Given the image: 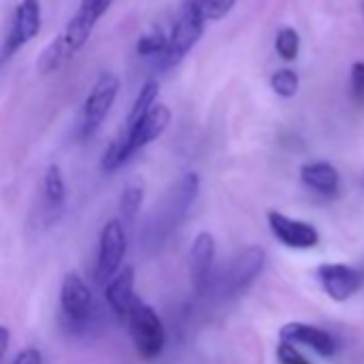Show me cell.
Returning a JSON list of instances; mask_svg holds the SVG:
<instances>
[{
	"label": "cell",
	"mask_w": 364,
	"mask_h": 364,
	"mask_svg": "<svg viewBox=\"0 0 364 364\" xmlns=\"http://www.w3.org/2000/svg\"><path fill=\"white\" fill-rule=\"evenodd\" d=\"M60 309L69 323L82 326L92 311V294L84 279L75 272H69L60 285Z\"/></svg>",
	"instance_id": "obj_9"
},
{
	"label": "cell",
	"mask_w": 364,
	"mask_h": 364,
	"mask_svg": "<svg viewBox=\"0 0 364 364\" xmlns=\"http://www.w3.org/2000/svg\"><path fill=\"white\" fill-rule=\"evenodd\" d=\"M268 223L274 238L289 249H313L319 242V232L311 223L289 219L274 210L268 215Z\"/></svg>",
	"instance_id": "obj_11"
},
{
	"label": "cell",
	"mask_w": 364,
	"mask_h": 364,
	"mask_svg": "<svg viewBox=\"0 0 364 364\" xmlns=\"http://www.w3.org/2000/svg\"><path fill=\"white\" fill-rule=\"evenodd\" d=\"M169 118H171L169 107L154 105L139 122H135L133 127H127V133L116 139L118 146H120V152H122L124 161H129L137 150H141L144 146H148L150 141H154L156 137H161V133L169 124Z\"/></svg>",
	"instance_id": "obj_7"
},
{
	"label": "cell",
	"mask_w": 364,
	"mask_h": 364,
	"mask_svg": "<svg viewBox=\"0 0 364 364\" xmlns=\"http://www.w3.org/2000/svg\"><path fill=\"white\" fill-rule=\"evenodd\" d=\"M317 279L334 302L349 300L362 287V272L345 264H321L317 268Z\"/></svg>",
	"instance_id": "obj_10"
},
{
	"label": "cell",
	"mask_w": 364,
	"mask_h": 364,
	"mask_svg": "<svg viewBox=\"0 0 364 364\" xmlns=\"http://www.w3.org/2000/svg\"><path fill=\"white\" fill-rule=\"evenodd\" d=\"M41 31V3L39 0H20L9 31L0 43V65L14 58L26 43H31Z\"/></svg>",
	"instance_id": "obj_4"
},
{
	"label": "cell",
	"mask_w": 364,
	"mask_h": 364,
	"mask_svg": "<svg viewBox=\"0 0 364 364\" xmlns=\"http://www.w3.org/2000/svg\"><path fill=\"white\" fill-rule=\"evenodd\" d=\"M277 54L291 63L298 58V52H300V35L294 31V28H281V33L277 35Z\"/></svg>",
	"instance_id": "obj_21"
},
{
	"label": "cell",
	"mask_w": 364,
	"mask_h": 364,
	"mask_svg": "<svg viewBox=\"0 0 364 364\" xmlns=\"http://www.w3.org/2000/svg\"><path fill=\"white\" fill-rule=\"evenodd\" d=\"M114 0H82L75 16L69 20L65 31L52 39V43L39 54L37 69L39 73L48 75L58 71L63 65H67L90 39L95 26L99 20L107 14Z\"/></svg>",
	"instance_id": "obj_1"
},
{
	"label": "cell",
	"mask_w": 364,
	"mask_h": 364,
	"mask_svg": "<svg viewBox=\"0 0 364 364\" xmlns=\"http://www.w3.org/2000/svg\"><path fill=\"white\" fill-rule=\"evenodd\" d=\"M198 196H200V176L193 173V171H189V173L182 176L180 182H178V189L173 193V202H171L169 223L167 225L176 228L182 219H185L187 213H189V208L196 204Z\"/></svg>",
	"instance_id": "obj_16"
},
{
	"label": "cell",
	"mask_w": 364,
	"mask_h": 364,
	"mask_svg": "<svg viewBox=\"0 0 364 364\" xmlns=\"http://www.w3.org/2000/svg\"><path fill=\"white\" fill-rule=\"evenodd\" d=\"M9 338H11V332L7 326H0V360L7 353V347H9Z\"/></svg>",
	"instance_id": "obj_27"
},
{
	"label": "cell",
	"mask_w": 364,
	"mask_h": 364,
	"mask_svg": "<svg viewBox=\"0 0 364 364\" xmlns=\"http://www.w3.org/2000/svg\"><path fill=\"white\" fill-rule=\"evenodd\" d=\"M270 86L272 90L283 97V99H291L296 92H298V86H300V80H298V73L291 71V69H281L277 71L272 77H270Z\"/></svg>",
	"instance_id": "obj_20"
},
{
	"label": "cell",
	"mask_w": 364,
	"mask_h": 364,
	"mask_svg": "<svg viewBox=\"0 0 364 364\" xmlns=\"http://www.w3.org/2000/svg\"><path fill=\"white\" fill-rule=\"evenodd\" d=\"M135 270L133 266H124L105 287V298L109 309L118 315V317H129L131 306L135 304Z\"/></svg>",
	"instance_id": "obj_14"
},
{
	"label": "cell",
	"mask_w": 364,
	"mask_h": 364,
	"mask_svg": "<svg viewBox=\"0 0 364 364\" xmlns=\"http://www.w3.org/2000/svg\"><path fill=\"white\" fill-rule=\"evenodd\" d=\"M360 7H362V16H364V0H362V5H360Z\"/></svg>",
	"instance_id": "obj_29"
},
{
	"label": "cell",
	"mask_w": 364,
	"mask_h": 364,
	"mask_svg": "<svg viewBox=\"0 0 364 364\" xmlns=\"http://www.w3.org/2000/svg\"><path fill=\"white\" fill-rule=\"evenodd\" d=\"M43 189H46V202L50 210H63L67 202V185H65V176L58 165H50L46 169V180H43Z\"/></svg>",
	"instance_id": "obj_17"
},
{
	"label": "cell",
	"mask_w": 364,
	"mask_h": 364,
	"mask_svg": "<svg viewBox=\"0 0 364 364\" xmlns=\"http://www.w3.org/2000/svg\"><path fill=\"white\" fill-rule=\"evenodd\" d=\"M351 97L355 103L364 101V63H353L351 67Z\"/></svg>",
	"instance_id": "obj_25"
},
{
	"label": "cell",
	"mask_w": 364,
	"mask_h": 364,
	"mask_svg": "<svg viewBox=\"0 0 364 364\" xmlns=\"http://www.w3.org/2000/svg\"><path fill=\"white\" fill-rule=\"evenodd\" d=\"M264 262H266V251L259 247H249L240 255H236L228 268L225 279H223L225 291L230 296L245 294L255 283V279L262 274Z\"/></svg>",
	"instance_id": "obj_8"
},
{
	"label": "cell",
	"mask_w": 364,
	"mask_h": 364,
	"mask_svg": "<svg viewBox=\"0 0 364 364\" xmlns=\"http://www.w3.org/2000/svg\"><path fill=\"white\" fill-rule=\"evenodd\" d=\"M124 253H127L124 228L118 219H112L105 223V228L101 230V238H99V257H97V268H95V277L99 283H109L120 272Z\"/></svg>",
	"instance_id": "obj_6"
},
{
	"label": "cell",
	"mask_w": 364,
	"mask_h": 364,
	"mask_svg": "<svg viewBox=\"0 0 364 364\" xmlns=\"http://www.w3.org/2000/svg\"><path fill=\"white\" fill-rule=\"evenodd\" d=\"M204 26H206V18L202 14L200 0H187L185 7L180 9L178 20L173 22L163 54L156 58V69L167 71L176 67L200 41V37L204 35Z\"/></svg>",
	"instance_id": "obj_2"
},
{
	"label": "cell",
	"mask_w": 364,
	"mask_h": 364,
	"mask_svg": "<svg viewBox=\"0 0 364 364\" xmlns=\"http://www.w3.org/2000/svg\"><path fill=\"white\" fill-rule=\"evenodd\" d=\"M281 341L283 343H291V345H306L311 347L313 351H317L319 355L323 358H330L334 355V341L328 332L315 328V326H309V323H302V321H291V323H285L279 332Z\"/></svg>",
	"instance_id": "obj_13"
},
{
	"label": "cell",
	"mask_w": 364,
	"mask_h": 364,
	"mask_svg": "<svg viewBox=\"0 0 364 364\" xmlns=\"http://www.w3.org/2000/svg\"><path fill=\"white\" fill-rule=\"evenodd\" d=\"M360 185H362V189H364V171H362V178H360Z\"/></svg>",
	"instance_id": "obj_28"
},
{
	"label": "cell",
	"mask_w": 364,
	"mask_h": 364,
	"mask_svg": "<svg viewBox=\"0 0 364 364\" xmlns=\"http://www.w3.org/2000/svg\"><path fill=\"white\" fill-rule=\"evenodd\" d=\"M277 358H279V362L281 364H313L311 360H306L298 349H296V345H291V343H279V347H277Z\"/></svg>",
	"instance_id": "obj_24"
},
{
	"label": "cell",
	"mask_w": 364,
	"mask_h": 364,
	"mask_svg": "<svg viewBox=\"0 0 364 364\" xmlns=\"http://www.w3.org/2000/svg\"><path fill=\"white\" fill-rule=\"evenodd\" d=\"M144 204V185L139 180L135 182H129V185L124 187L122 196H120V213H122V219L124 221H133L139 213Z\"/></svg>",
	"instance_id": "obj_19"
},
{
	"label": "cell",
	"mask_w": 364,
	"mask_h": 364,
	"mask_svg": "<svg viewBox=\"0 0 364 364\" xmlns=\"http://www.w3.org/2000/svg\"><path fill=\"white\" fill-rule=\"evenodd\" d=\"M129 330L137 353L144 360H154L165 347V328L152 306L135 300L129 313Z\"/></svg>",
	"instance_id": "obj_3"
},
{
	"label": "cell",
	"mask_w": 364,
	"mask_h": 364,
	"mask_svg": "<svg viewBox=\"0 0 364 364\" xmlns=\"http://www.w3.org/2000/svg\"><path fill=\"white\" fill-rule=\"evenodd\" d=\"M118 90H120V80L114 73H103L95 82L82 109V135L88 137L103 124L118 97Z\"/></svg>",
	"instance_id": "obj_5"
},
{
	"label": "cell",
	"mask_w": 364,
	"mask_h": 364,
	"mask_svg": "<svg viewBox=\"0 0 364 364\" xmlns=\"http://www.w3.org/2000/svg\"><path fill=\"white\" fill-rule=\"evenodd\" d=\"M156 97H159V84H156L154 80H148V82L141 86V90H139V95H137V99H135V103H133V107H131V112H129L127 127H133L135 122H139V120L154 107Z\"/></svg>",
	"instance_id": "obj_18"
},
{
	"label": "cell",
	"mask_w": 364,
	"mask_h": 364,
	"mask_svg": "<svg viewBox=\"0 0 364 364\" xmlns=\"http://www.w3.org/2000/svg\"><path fill=\"white\" fill-rule=\"evenodd\" d=\"M300 178L302 182L317 191V193H323V196H332L338 191V185H341V178H338V171L334 165L326 163V161H317V163H306L300 167Z\"/></svg>",
	"instance_id": "obj_15"
},
{
	"label": "cell",
	"mask_w": 364,
	"mask_h": 364,
	"mask_svg": "<svg viewBox=\"0 0 364 364\" xmlns=\"http://www.w3.org/2000/svg\"><path fill=\"white\" fill-rule=\"evenodd\" d=\"M234 5H236V0H200V7H202L206 22L223 20L232 11Z\"/></svg>",
	"instance_id": "obj_23"
},
{
	"label": "cell",
	"mask_w": 364,
	"mask_h": 364,
	"mask_svg": "<svg viewBox=\"0 0 364 364\" xmlns=\"http://www.w3.org/2000/svg\"><path fill=\"white\" fill-rule=\"evenodd\" d=\"M14 364H43V355H41L39 349L26 347V349H22V351L14 358Z\"/></svg>",
	"instance_id": "obj_26"
},
{
	"label": "cell",
	"mask_w": 364,
	"mask_h": 364,
	"mask_svg": "<svg viewBox=\"0 0 364 364\" xmlns=\"http://www.w3.org/2000/svg\"><path fill=\"white\" fill-rule=\"evenodd\" d=\"M217 255V242L215 236L210 232H200L191 245V253H189V270H191V281L196 291H204L210 279V270H213V262Z\"/></svg>",
	"instance_id": "obj_12"
},
{
	"label": "cell",
	"mask_w": 364,
	"mask_h": 364,
	"mask_svg": "<svg viewBox=\"0 0 364 364\" xmlns=\"http://www.w3.org/2000/svg\"><path fill=\"white\" fill-rule=\"evenodd\" d=\"M165 46H167V37L161 31H152L137 41V54L146 56V58H150V56L159 58L163 54Z\"/></svg>",
	"instance_id": "obj_22"
}]
</instances>
